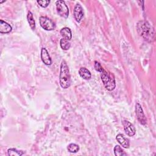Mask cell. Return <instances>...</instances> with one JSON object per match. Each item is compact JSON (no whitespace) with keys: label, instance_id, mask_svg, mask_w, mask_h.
I'll use <instances>...</instances> for the list:
<instances>
[{"label":"cell","instance_id":"cell-10","mask_svg":"<svg viewBox=\"0 0 156 156\" xmlns=\"http://www.w3.org/2000/svg\"><path fill=\"white\" fill-rule=\"evenodd\" d=\"M116 140L124 148H128L129 147V140L126 138L122 134L119 133L116 135Z\"/></svg>","mask_w":156,"mask_h":156},{"label":"cell","instance_id":"cell-17","mask_svg":"<svg viewBox=\"0 0 156 156\" xmlns=\"http://www.w3.org/2000/svg\"><path fill=\"white\" fill-rule=\"evenodd\" d=\"M114 153L116 156H122L127 155V154L124 151V150L118 145L115 146Z\"/></svg>","mask_w":156,"mask_h":156},{"label":"cell","instance_id":"cell-14","mask_svg":"<svg viewBox=\"0 0 156 156\" xmlns=\"http://www.w3.org/2000/svg\"><path fill=\"white\" fill-rule=\"evenodd\" d=\"M27 21L29 24L30 27L32 29V30H35V20L34 18V16L33 14L31 12H28L27 13Z\"/></svg>","mask_w":156,"mask_h":156},{"label":"cell","instance_id":"cell-19","mask_svg":"<svg viewBox=\"0 0 156 156\" xmlns=\"http://www.w3.org/2000/svg\"><path fill=\"white\" fill-rule=\"evenodd\" d=\"M37 2L41 7H43V8H45V7H47L49 5V4L50 3V1H46V0H42V1H37Z\"/></svg>","mask_w":156,"mask_h":156},{"label":"cell","instance_id":"cell-2","mask_svg":"<svg viewBox=\"0 0 156 156\" xmlns=\"http://www.w3.org/2000/svg\"><path fill=\"white\" fill-rule=\"evenodd\" d=\"M59 80L62 88L66 89L69 87L71 85V76L68 66L65 60H63L61 63Z\"/></svg>","mask_w":156,"mask_h":156},{"label":"cell","instance_id":"cell-21","mask_svg":"<svg viewBox=\"0 0 156 156\" xmlns=\"http://www.w3.org/2000/svg\"><path fill=\"white\" fill-rule=\"evenodd\" d=\"M3 2H5V1H0V3H2Z\"/></svg>","mask_w":156,"mask_h":156},{"label":"cell","instance_id":"cell-12","mask_svg":"<svg viewBox=\"0 0 156 156\" xmlns=\"http://www.w3.org/2000/svg\"><path fill=\"white\" fill-rule=\"evenodd\" d=\"M79 74L81 77H82L85 80H89L91 77L90 71L88 69L84 67H82L79 69Z\"/></svg>","mask_w":156,"mask_h":156},{"label":"cell","instance_id":"cell-18","mask_svg":"<svg viewBox=\"0 0 156 156\" xmlns=\"http://www.w3.org/2000/svg\"><path fill=\"white\" fill-rule=\"evenodd\" d=\"M68 151L71 153H76L79 150V145L75 143H71L67 147Z\"/></svg>","mask_w":156,"mask_h":156},{"label":"cell","instance_id":"cell-7","mask_svg":"<svg viewBox=\"0 0 156 156\" xmlns=\"http://www.w3.org/2000/svg\"><path fill=\"white\" fill-rule=\"evenodd\" d=\"M122 125H123L124 129L126 133L129 136H133L135 134L136 129L132 123H130L129 121L127 120H124L122 121Z\"/></svg>","mask_w":156,"mask_h":156},{"label":"cell","instance_id":"cell-5","mask_svg":"<svg viewBox=\"0 0 156 156\" xmlns=\"http://www.w3.org/2000/svg\"><path fill=\"white\" fill-rule=\"evenodd\" d=\"M40 24L41 27L46 30H52L55 28V23L49 18L41 16L40 17Z\"/></svg>","mask_w":156,"mask_h":156},{"label":"cell","instance_id":"cell-16","mask_svg":"<svg viewBox=\"0 0 156 156\" xmlns=\"http://www.w3.org/2000/svg\"><path fill=\"white\" fill-rule=\"evenodd\" d=\"M60 44L62 49L68 50L69 49L71 46V42H70V40L62 38L60 41Z\"/></svg>","mask_w":156,"mask_h":156},{"label":"cell","instance_id":"cell-1","mask_svg":"<svg viewBox=\"0 0 156 156\" xmlns=\"http://www.w3.org/2000/svg\"><path fill=\"white\" fill-rule=\"evenodd\" d=\"M137 31L146 41L152 42L155 40V31L153 27L146 21H140L137 23Z\"/></svg>","mask_w":156,"mask_h":156},{"label":"cell","instance_id":"cell-8","mask_svg":"<svg viewBox=\"0 0 156 156\" xmlns=\"http://www.w3.org/2000/svg\"><path fill=\"white\" fill-rule=\"evenodd\" d=\"M74 16L77 22L81 21L83 17V10L81 5L79 3L76 4L74 9Z\"/></svg>","mask_w":156,"mask_h":156},{"label":"cell","instance_id":"cell-11","mask_svg":"<svg viewBox=\"0 0 156 156\" xmlns=\"http://www.w3.org/2000/svg\"><path fill=\"white\" fill-rule=\"evenodd\" d=\"M12 26L5 21L0 20V32L1 34H8L12 31Z\"/></svg>","mask_w":156,"mask_h":156},{"label":"cell","instance_id":"cell-4","mask_svg":"<svg viewBox=\"0 0 156 156\" xmlns=\"http://www.w3.org/2000/svg\"><path fill=\"white\" fill-rule=\"evenodd\" d=\"M55 5L58 14L64 18H67L69 15V9L65 1L62 0L57 1L55 2Z\"/></svg>","mask_w":156,"mask_h":156},{"label":"cell","instance_id":"cell-9","mask_svg":"<svg viewBox=\"0 0 156 156\" xmlns=\"http://www.w3.org/2000/svg\"><path fill=\"white\" fill-rule=\"evenodd\" d=\"M41 58L42 62L46 65H51L52 63V60L51 58V57L48 52V51L46 49V48H43L41 50Z\"/></svg>","mask_w":156,"mask_h":156},{"label":"cell","instance_id":"cell-3","mask_svg":"<svg viewBox=\"0 0 156 156\" xmlns=\"http://www.w3.org/2000/svg\"><path fill=\"white\" fill-rule=\"evenodd\" d=\"M101 77L105 88L108 91H112L116 87L115 78L104 69L101 73Z\"/></svg>","mask_w":156,"mask_h":156},{"label":"cell","instance_id":"cell-13","mask_svg":"<svg viewBox=\"0 0 156 156\" xmlns=\"http://www.w3.org/2000/svg\"><path fill=\"white\" fill-rule=\"evenodd\" d=\"M60 34L63 38L70 40L72 38V34L71 30L68 27H63L60 30Z\"/></svg>","mask_w":156,"mask_h":156},{"label":"cell","instance_id":"cell-6","mask_svg":"<svg viewBox=\"0 0 156 156\" xmlns=\"http://www.w3.org/2000/svg\"><path fill=\"white\" fill-rule=\"evenodd\" d=\"M135 113L140 123L142 125H145L147 122V119L141 105L138 102L135 104Z\"/></svg>","mask_w":156,"mask_h":156},{"label":"cell","instance_id":"cell-15","mask_svg":"<svg viewBox=\"0 0 156 156\" xmlns=\"http://www.w3.org/2000/svg\"><path fill=\"white\" fill-rule=\"evenodd\" d=\"M24 154V152L23 151L17 150L15 148H10L7 150V154L10 156H21Z\"/></svg>","mask_w":156,"mask_h":156},{"label":"cell","instance_id":"cell-20","mask_svg":"<svg viewBox=\"0 0 156 156\" xmlns=\"http://www.w3.org/2000/svg\"><path fill=\"white\" fill-rule=\"evenodd\" d=\"M94 68L97 71H98L99 73H101L104 70V69L102 67V66L101 65V64L97 61L94 62Z\"/></svg>","mask_w":156,"mask_h":156}]
</instances>
